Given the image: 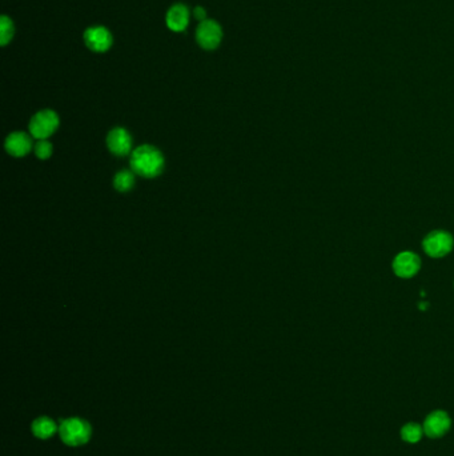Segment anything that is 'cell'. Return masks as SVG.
Listing matches in <instances>:
<instances>
[{
	"instance_id": "cell-1",
	"label": "cell",
	"mask_w": 454,
	"mask_h": 456,
	"mask_svg": "<svg viewBox=\"0 0 454 456\" xmlns=\"http://www.w3.org/2000/svg\"><path fill=\"white\" fill-rule=\"evenodd\" d=\"M164 167L162 152L152 146H142L136 148L131 156V168L135 174L144 178L158 176Z\"/></svg>"
},
{
	"instance_id": "cell-2",
	"label": "cell",
	"mask_w": 454,
	"mask_h": 456,
	"mask_svg": "<svg viewBox=\"0 0 454 456\" xmlns=\"http://www.w3.org/2000/svg\"><path fill=\"white\" fill-rule=\"evenodd\" d=\"M92 430L87 420L80 418H68L62 420L59 426L60 439L71 447L86 444L91 438Z\"/></svg>"
},
{
	"instance_id": "cell-3",
	"label": "cell",
	"mask_w": 454,
	"mask_h": 456,
	"mask_svg": "<svg viewBox=\"0 0 454 456\" xmlns=\"http://www.w3.org/2000/svg\"><path fill=\"white\" fill-rule=\"evenodd\" d=\"M453 237L442 230H437L422 240V248L431 257H444L453 250Z\"/></svg>"
},
{
	"instance_id": "cell-4",
	"label": "cell",
	"mask_w": 454,
	"mask_h": 456,
	"mask_svg": "<svg viewBox=\"0 0 454 456\" xmlns=\"http://www.w3.org/2000/svg\"><path fill=\"white\" fill-rule=\"evenodd\" d=\"M59 127V116L56 112L51 110H44L37 112L31 119L30 132L34 138L39 140H44L51 136Z\"/></svg>"
},
{
	"instance_id": "cell-5",
	"label": "cell",
	"mask_w": 454,
	"mask_h": 456,
	"mask_svg": "<svg viewBox=\"0 0 454 456\" xmlns=\"http://www.w3.org/2000/svg\"><path fill=\"white\" fill-rule=\"evenodd\" d=\"M223 37L221 27L215 20H204L196 31V39L202 48L214 50L220 44Z\"/></svg>"
},
{
	"instance_id": "cell-6",
	"label": "cell",
	"mask_w": 454,
	"mask_h": 456,
	"mask_svg": "<svg viewBox=\"0 0 454 456\" xmlns=\"http://www.w3.org/2000/svg\"><path fill=\"white\" fill-rule=\"evenodd\" d=\"M452 420L445 411H435L424 421V434L429 438H441L451 428Z\"/></svg>"
},
{
	"instance_id": "cell-7",
	"label": "cell",
	"mask_w": 454,
	"mask_h": 456,
	"mask_svg": "<svg viewBox=\"0 0 454 456\" xmlns=\"http://www.w3.org/2000/svg\"><path fill=\"white\" fill-rule=\"evenodd\" d=\"M421 267V260L418 255L410 251H404L395 257L393 271L402 279H409L417 274Z\"/></svg>"
},
{
	"instance_id": "cell-8",
	"label": "cell",
	"mask_w": 454,
	"mask_h": 456,
	"mask_svg": "<svg viewBox=\"0 0 454 456\" xmlns=\"http://www.w3.org/2000/svg\"><path fill=\"white\" fill-rule=\"evenodd\" d=\"M84 40L88 48L95 53H104L112 46V35L104 27H91L84 33Z\"/></svg>"
},
{
	"instance_id": "cell-9",
	"label": "cell",
	"mask_w": 454,
	"mask_h": 456,
	"mask_svg": "<svg viewBox=\"0 0 454 456\" xmlns=\"http://www.w3.org/2000/svg\"><path fill=\"white\" fill-rule=\"evenodd\" d=\"M107 146L109 151L115 155L124 156L131 151L132 139L127 129L122 127L113 128L107 136Z\"/></svg>"
},
{
	"instance_id": "cell-10",
	"label": "cell",
	"mask_w": 454,
	"mask_h": 456,
	"mask_svg": "<svg viewBox=\"0 0 454 456\" xmlns=\"http://www.w3.org/2000/svg\"><path fill=\"white\" fill-rule=\"evenodd\" d=\"M32 148L31 138L24 132H14L6 139V149L12 156H24Z\"/></svg>"
},
{
	"instance_id": "cell-11",
	"label": "cell",
	"mask_w": 454,
	"mask_h": 456,
	"mask_svg": "<svg viewBox=\"0 0 454 456\" xmlns=\"http://www.w3.org/2000/svg\"><path fill=\"white\" fill-rule=\"evenodd\" d=\"M188 20H189V11L184 4H176L171 7L167 14V26L175 33L184 31L188 26Z\"/></svg>"
},
{
	"instance_id": "cell-12",
	"label": "cell",
	"mask_w": 454,
	"mask_h": 456,
	"mask_svg": "<svg viewBox=\"0 0 454 456\" xmlns=\"http://www.w3.org/2000/svg\"><path fill=\"white\" fill-rule=\"evenodd\" d=\"M57 430L55 420L48 417H40L32 423V432L37 439H50Z\"/></svg>"
},
{
	"instance_id": "cell-13",
	"label": "cell",
	"mask_w": 454,
	"mask_h": 456,
	"mask_svg": "<svg viewBox=\"0 0 454 456\" xmlns=\"http://www.w3.org/2000/svg\"><path fill=\"white\" fill-rule=\"evenodd\" d=\"M113 185L120 192H127L129 190H132V187L135 185L133 172L128 171V170H123V171L117 172L113 179Z\"/></svg>"
},
{
	"instance_id": "cell-14",
	"label": "cell",
	"mask_w": 454,
	"mask_h": 456,
	"mask_svg": "<svg viewBox=\"0 0 454 456\" xmlns=\"http://www.w3.org/2000/svg\"><path fill=\"white\" fill-rule=\"evenodd\" d=\"M424 428L417 423H408L401 428V438L408 443H417L422 438Z\"/></svg>"
},
{
	"instance_id": "cell-15",
	"label": "cell",
	"mask_w": 454,
	"mask_h": 456,
	"mask_svg": "<svg viewBox=\"0 0 454 456\" xmlns=\"http://www.w3.org/2000/svg\"><path fill=\"white\" fill-rule=\"evenodd\" d=\"M12 35H14L12 21L7 17H1L0 18V42H1V46H6L11 40Z\"/></svg>"
},
{
	"instance_id": "cell-16",
	"label": "cell",
	"mask_w": 454,
	"mask_h": 456,
	"mask_svg": "<svg viewBox=\"0 0 454 456\" xmlns=\"http://www.w3.org/2000/svg\"><path fill=\"white\" fill-rule=\"evenodd\" d=\"M35 154H37L39 159H43V161L48 159L51 156V154H53V146H51V143L48 140H46V139L44 140H39L37 145H35Z\"/></svg>"
},
{
	"instance_id": "cell-17",
	"label": "cell",
	"mask_w": 454,
	"mask_h": 456,
	"mask_svg": "<svg viewBox=\"0 0 454 456\" xmlns=\"http://www.w3.org/2000/svg\"><path fill=\"white\" fill-rule=\"evenodd\" d=\"M195 17H196V19H199L200 21H204V20H207V19H205V17H207V14H205V11H204V8H201V7H196V10H195Z\"/></svg>"
}]
</instances>
